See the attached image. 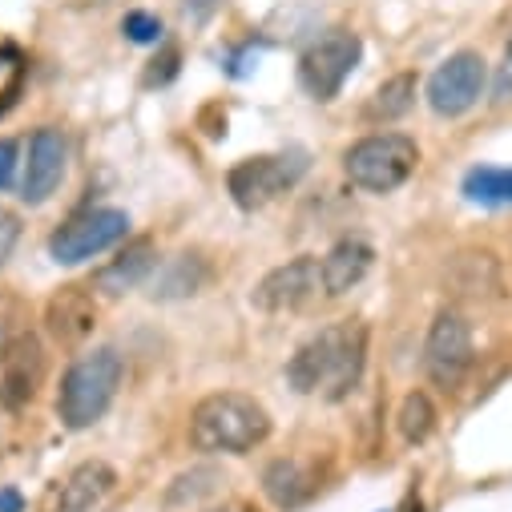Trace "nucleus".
Returning <instances> with one entry per match:
<instances>
[{"label": "nucleus", "instance_id": "f257e3e1", "mask_svg": "<svg viewBox=\"0 0 512 512\" xmlns=\"http://www.w3.org/2000/svg\"><path fill=\"white\" fill-rule=\"evenodd\" d=\"M367 367V327L359 319L331 323L315 331L287 363V383L299 396H323L331 404L347 400Z\"/></svg>", "mask_w": 512, "mask_h": 512}, {"label": "nucleus", "instance_id": "f03ea898", "mask_svg": "<svg viewBox=\"0 0 512 512\" xmlns=\"http://www.w3.org/2000/svg\"><path fill=\"white\" fill-rule=\"evenodd\" d=\"M267 436H271V412L246 392H210L190 412V444L194 452L206 456L218 452L242 456L259 448Z\"/></svg>", "mask_w": 512, "mask_h": 512}, {"label": "nucleus", "instance_id": "7ed1b4c3", "mask_svg": "<svg viewBox=\"0 0 512 512\" xmlns=\"http://www.w3.org/2000/svg\"><path fill=\"white\" fill-rule=\"evenodd\" d=\"M121 388V355L113 347H97L89 355H81L65 379H61V392H57V416L69 432H81V428H93L113 396Z\"/></svg>", "mask_w": 512, "mask_h": 512}, {"label": "nucleus", "instance_id": "20e7f679", "mask_svg": "<svg viewBox=\"0 0 512 512\" xmlns=\"http://www.w3.org/2000/svg\"><path fill=\"white\" fill-rule=\"evenodd\" d=\"M420 166V146L408 134H367L343 154V174L367 194L400 190Z\"/></svg>", "mask_w": 512, "mask_h": 512}, {"label": "nucleus", "instance_id": "39448f33", "mask_svg": "<svg viewBox=\"0 0 512 512\" xmlns=\"http://www.w3.org/2000/svg\"><path fill=\"white\" fill-rule=\"evenodd\" d=\"M472 359H476V347H472L468 319L452 307L440 311L428 327V339H424V371L432 375V383H440L444 392H452L472 371Z\"/></svg>", "mask_w": 512, "mask_h": 512}, {"label": "nucleus", "instance_id": "423d86ee", "mask_svg": "<svg viewBox=\"0 0 512 512\" xmlns=\"http://www.w3.org/2000/svg\"><path fill=\"white\" fill-rule=\"evenodd\" d=\"M125 234H130V214H125V210H113V206L85 210V214L69 218L49 238V254H53L57 263L73 267V263H85V259H93V254L117 246Z\"/></svg>", "mask_w": 512, "mask_h": 512}, {"label": "nucleus", "instance_id": "0eeeda50", "mask_svg": "<svg viewBox=\"0 0 512 512\" xmlns=\"http://www.w3.org/2000/svg\"><path fill=\"white\" fill-rule=\"evenodd\" d=\"M303 174V158H287V154H263V158H246L226 174V190L234 198V206L242 210H263L275 198H283Z\"/></svg>", "mask_w": 512, "mask_h": 512}, {"label": "nucleus", "instance_id": "6e6552de", "mask_svg": "<svg viewBox=\"0 0 512 512\" xmlns=\"http://www.w3.org/2000/svg\"><path fill=\"white\" fill-rule=\"evenodd\" d=\"M359 57H363L359 37H355L351 29H331L327 37H319V41L303 53V61H299V81H303V89H307L311 97L331 101V97L343 89V81L355 73Z\"/></svg>", "mask_w": 512, "mask_h": 512}, {"label": "nucleus", "instance_id": "1a4fd4ad", "mask_svg": "<svg viewBox=\"0 0 512 512\" xmlns=\"http://www.w3.org/2000/svg\"><path fill=\"white\" fill-rule=\"evenodd\" d=\"M323 291V267L315 254H299V259H287L283 267L267 271L259 279V287L250 291V303L267 311V315H287L299 311L303 303H311Z\"/></svg>", "mask_w": 512, "mask_h": 512}, {"label": "nucleus", "instance_id": "9d476101", "mask_svg": "<svg viewBox=\"0 0 512 512\" xmlns=\"http://www.w3.org/2000/svg\"><path fill=\"white\" fill-rule=\"evenodd\" d=\"M484 85H488V65L480 53L464 49V53H452L428 81V105L432 113L440 117H460L468 113L480 97H484Z\"/></svg>", "mask_w": 512, "mask_h": 512}, {"label": "nucleus", "instance_id": "9b49d317", "mask_svg": "<svg viewBox=\"0 0 512 512\" xmlns=\"http://www.w3.org/2000/svg\"><path fill=\"white\" fill-rule=\"evenodd\" d=\"M45 383V347L37 335H13L0 347V404L25 408Z\"/></svg>", "mask_w": 512, "mask_h": 512}, {"label": "nucleus", "instance_id": "f8f14e48", "mask_svg": "<svg viewBox=\"0 0 512 512\" xmlns=\"http://www.w3.org/2000/svg\"><path fill=\"white\" fill-rule=\"evenodd\" d=\"M65 166H69V142L61 130L45 125V130L33 134L29 142V162H25V178H21V198L29 206H41L53 198V190L61 186L65 178Z\"/></svg>", "mask_w": 512, "mask_h": 512}, {"label": "nucleus", "instance_id": "ddd939ff", "mask_svg": "<svg viewBox=\"0 0 512 512\" xmlns=\"http://www.w3.org/2000/svg\"><path fill=\"white\" fill-rule=\"evenodd\" d=\"M97 327V299L93 291L69 283V287H57L45 303V331L61 343V347H77L93 335Z\"/></svg>", "mask_w": 512, "mask_h": 512}, {"label": "nucleus", "instance_id": "4468645a", "mask_svg": "<svg viewBox=\"0 0 512 512\" xmlns=\"http://www.w3.org/2000/svg\"><path fill=\"white\" fill-rule=\"evenodd\" d=\"M154 271H158V246H154V238H134V242H125L113 259L93 275V287L101 295H125V291L142 287Z\"/></svg>", "mask_w": 512, "mask_h": 512}, {"label": "nucleus", "instance_id": "2eb2a0df", "mask_svg": "<svg viewBox=\"0 0 512 512\" xmlns=\"http://www.w3.org/2000/svg\"><path fill=\"white\" fill-rule=\"evenodd\" d=\"M263 492L279 512H291L299 504H307L319 492V468L311 460L299 456H283L263 472Z\"/></svg>", "mask_w": 512, "mask_h": 512}, {"label": "nucleus", "instance_id": "dca6fc26", "mask_svg": "<svg viewBox=\"0 0 512 512\" xmlns=\"http://www.w3.org/2000/svg\"><path fill=\"white\" fill-rule=\"evenodd\" d=\"M113 484H117V472L105 460H85L61 480L53 512H93L113 492Z\"/></svg>", "mask_w": 512, "mask_h": 512}, {"label": "nucleus", "instance_id": "f3484780", "mask_svg": "<svg viewBox=\"0 0 512 512\" xmlns=\"http://www.w3.org/2000/svg\"><path fill=\"white\" fill-rule=\"evenodd\" d=\"M371 246L367 242H359V238H343V242H335L327 254H323V295H331V299H339V295H347L351 287H359L363 283V275L371 271Z\"/></svg>", "mask_w": 512, "mask_h": 512}, {"label": "nucleus", "instance_id": "a211bd4d", "mask_svg": "<svg viewBox=\"0 0 512 512\" xmlns=\"http://www.w3.org/2000/svg\"><path fill=\"white\" fill-rule=\"evenodd\" d=\"M448 279H452L456 295H464V299H492L500 291V267H496V259L488 250L460 254V259L452 263V271H448Z\"/></svg>", "mask_w": 512, "mask_h": 512}, {"label": "nucleus", "instance_id": "6ab92c4d", "mask_svg": "<svg viewBox=\"0 0 512 512\" xmlns=\"http://www.w3.org/2000/svg\"><path fill=\"white\" fill-rule=\"evenodd\" d=\"M206 283V267L198 254H178V259H170L158 279H154V299H182V295H198V287Z\"/></svg>", "mask_w": 512, "mask_h": 512}, {"label": "nucleus", "instance_id": "aec40b11", "mask_svg": "<svg viewBox=\"0 0 512 512\" xmlns=\"http://www.w3.org/2000/svg\"><path fill=\"white\" fill-rule=\"evenodd\" d=\"M416 89H420L416 73H396V77H388V81L375 89V97L367 101V117H371V121H396V117H404V113L416 105Z\"/></svg>", "mask_w": 512, "mask_h": 512}, {"label": "nucleus", "instance_id": "412c9836", "mask_svg": "<svg viewBox=\"0 0 512 512\" xmlns=\"http://www.w3.org/2000/svg\"><path fill=\"white\" fill-rule=\"evenodd\" d=\"M218 484H222V472L214 464H198L190 472H178L170 480V488H166V508H190V504L214 496Z\"/></svg>", "mask_w": 512, "mask_h": 512}, {"label": "nucleus", "instance_id": "4be33fe9", "mask_svg": "<svg viewBox=\"0 0 512 512\" xmlns=\"http://www.w3.org/2000/svg\"><path fill=\"white\" fill-rule=\"evenodd\" d=\"M436 404L428 392H408L404 404H400V416H396V428L404 436V444H424L432 432H436Z\"/></svg>", "mask_w": 512, "mask_h": 512}, {"label": "nucleus", "instance_id": "5701e85b", "mask_svg": "<svg viewBox=\"0 0 512 512\" xmlns=\"http://www.w3.org/2000/svg\"><path fill=\"white\" fill-rule=\"evenodd\" d=\"M464 198L484 202V206H500L512 202V170H496V166H476L464 178Z\"/></svg>", "mask_w": 512, "mask_h": 512}, {"label": "nucleus", "instance_id": "b1692460", "mask_svg": "<svg viewBox=\"0 0 512 512\" xmlns=\"http://www.w3.org/2000/svg\"><path fill=\"white\" fill-rule=\"evenodd\" d=\"M121 33L130 37L134 45H154V41H162V21L150 17V13H125Z\"/></svg>", "mask_w": 512, "mask_h": 512}, {"label": "nucleus", "instance_id": "393cba45", "mask_svg": "<svg viewBox=\"0 0 512 512\" xmlns=\"http://www.w3.org/2000/svg\"><path fill=\"white\" fill-rule=\"evenodd\" d=\"M17 242H21V218H17L5 202H0V267H5V263L13 259Z\"/></svg>", "mask_w": 512, "mask_h": 512}, {"label": "nucleus", "instance_id": "a878e982", "mask_svg": "<svg viewBox=\"0 0 512 512\" xmlns=\"http://www.w3.org/2000/svg\"><path fill=\"white\" fill-rule=\"evenodd\" d=\"M492 101H512V41L504 49V61L496 69V81H492Z\"/></svg>", "mask_w": 512, "mask_h": 512}, {"label": "nucleus", "instance_id": "bb28decb", "mask_svg": "<svg viewBox=\"0 0 512 512\" xmlns=\"http://www.w3.org/2000/svg\"><path fill=\"white\" fill-rule=\"evenodd\" d=\"M222 5H226V0H182V9H186L190 21H210Z\"/></svg>", "mask_w": 512, "mask_h": 512}, {"label": "nucleus", "instance_id": "cd10ccee", "mask_svg": "<svg viewBox=\"0 0 512 512\" xmlns=\"http://www.w3.org/2000/svg\"><path fill=\"white\" fill-rule=\"evenodd\" d=\"M17 174V146L13 142H0V190H5Z\"/></svg>", "mask_w": 512, "mask_h": 512}, {"label": "nucleus", "instance_id": "c85d7f7f", "mask_svg": "<svg viewBox=\"0 0 512 512\" xmlns=\"http://www.w3.org/2000/svg\"><path fill=\"white\" fill-rule=\"evenodd\" d=\"M0 512H25V500L17 488H0Z\"/></svg>", "mask_w": 512, "mask_h": 512}, {"label": "nucleus", "instance_id": "c756f323", "mask_svg": "<svg viewBox=\"0 0 512 512\" xmlns=\"http://www.w3.org/2000/svg\"><path fill=\"white\" fill-rule=\"evenodd\" d=\"M206 512H250V504H246V500H226V504H218V508H206Z\"/></svg>", "mask_w": 512, "mask_h": 512}, {"label": "nucleus", "instance_id": "7c9ffc66", "mask_svg": "<svg viewBox=\"0 0 512 512\" xmlns=\"http://www.w3.org/2000/svg\"><path fill=\"white\" fill-rule=\"evenodd\" d=\"M400 512H424V500H420V492H408V500H404V508Z\"/></svg>", "mask_w": 512, "mask_h": 512}, {"label": "nucleus", "instance_id": "2f4dec72", "mask_svg": "<svg viewBox=\"0 0 512 512\" xmlns=\"http://www.w3.org/2000/svg\"><path fill=\"white\" fill-rule=\"evenodd\" d=\"M89 5H109V0H89Z\"/></svg>", "mask_w": 512, "mask_h": 512}]
</instances>
